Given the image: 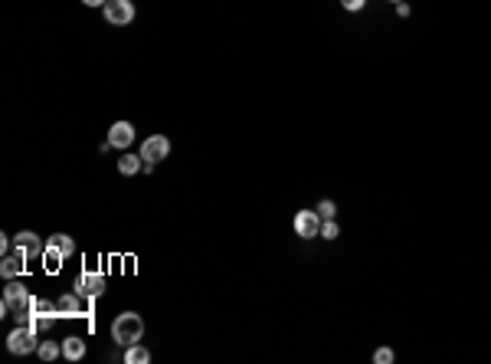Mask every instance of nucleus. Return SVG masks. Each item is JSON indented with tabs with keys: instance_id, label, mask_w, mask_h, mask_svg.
<instances>
[{
	"instance_id": "obj_3",
	"label": "nucleus",
	"mask_w": 491,
	"mask_h": 364,
	"mask_svg": "<svg viewBox=\"0 0 491 364\" xmlns=\"http://www.w3.org/2000/svg\"><path fill=\"white\" fill-rule=\"evenodd\" d=\"M7 348H10V355H33L39 348V332L30 325H17L7 335Z\"/></svg>"
},
{
	"instance_id": "obj_7",
	"label": "nucleus",
	"mask_w": 491,
	"mask_h": 364,
	"mask_svg": "<svg viewBox=\"0 0 491 364\" xmlns=\"http://www.w3.org/2000/svg\"><path fill=\"white\" fill-rule=\"evenodd\" d=\"M138 154L144 158V164H161L170 154V138L167 134H151V138H144V144H141V151Z\"/></svg>"
},
{
	"instance_id": "obj_19",
	"label": "nucleus",
	"mask_w": 491,
	"mask_h": 364,
	"mask_svg": "<svg viewBox=\"0 0 491 364\" xmlns=\"http://www.w3.org/2000/svg\"><path fill=\"white\" fill-rule=\"evenodd\" d=\"M314 211H318V217H321V220H334V217H338V203L331 201V197H324V201H318V207H314Z\"/></svg>"
},
{
	"instance_id": "obj_22",
	"label": "nucleus",
	"mask_w": 491,
	"mask_h": 364,
	"mask_svg": "<svg viewBox=\"0 0 491 364\" xmlns=\"http://www.w3.org/2000/svg\"><path fill=\"white\" fill-rule=\"evenodd\" d=\"M340 7L350 10V13H360V10L367 7V0H340Z\"/></svg>"
},
{
	"instance_id": "obj_24",
	"label": "nucleus",
	"mask_w": 491,
	"mask_h": 364,
	"mask_svg": "<svg viewBox=\"0 0 491 364\" xmlns=\"http://www.w3.org/2000/svg\"><path fill=\"white\" fill-rule=\"evenodd\" d=\"M10 246H13V240H10V237H0V253H4V256L10 253Z\"/></svg>"
},
{
	"instance_id": "obj_8",
	"label": "nucleus",
	"mask_w": 491,
	"mask_h": 364,
	"mask_svg": "<svg viewBox=\"0 0 491 364\" xmlns=\"http://www.w3.org/2000/svg\"><path fill=\"white\" fill-rule=\"evenodd\" d=\"M76 292L85 299H98L105 292V276L102 272H95V269H82L76 279Z\"/></svg>"
},
{
	"instance_id": "obj_4",
	"label": "nucleus",
	"mask_w": 491,
	"mask_h": 364,
	"mask_svg": "<svg viewBox=\"0 0 491 364\" xmlns=\"http://www.w3.org/2000/svg\"><path fill=\"white\" fill-rule=\"evenodd\" d=\"M43 240H39V233L33 230H20L17 237H13V253H17L23 263H30V259H39L43 256Z\"/></svg>"
},
{
	"instance_id": "obj_26",
	"label": "nucleus",
	"mask_w": 491,
	"mask_h": 364,
	"mask_svg": "<svg viewBox=\"0 0 491 364\" xmlns=\"http://www.w3.org/2000/svg\"><path fill=\"white\" fill-rule=\"evenodd\" d=\"M390 4H400V0H390Z\"/></svg>"
},
{
	"instance_id": "obj_2",
	"label": "nucleus",
	"mask_w": 491,
	"mask_h": 364,
	"mask_svg": "<svg viewBox=\"0 0 491 364\" xmlns=\"http://www.w3.org/2000/svg\"><path fill=\"white\" fill-rule=\"evenodd\" d=\"M144 338V318L138 312H122V315L112 322V341L115 345H134V341H141Z\"/></svg>"
},
{
	"instance_id": "obj_18",
	"label": "nucleus",
	"mask_w": 491,
	"mask_h": 364,
	"mask_svg": "<svg viewBox=\"0 0 491 364\" xmlns=\"http://www.w3.org/2000/svg\"><path fill=\"white\" fill-rule=\"evenodd\" d=\"M56 318H59V315H30L27 325H30V328H37L39 335H43V332H49V328L56 325Z\"/></svg>"
},
{
	"instance_id": "obj_25",
	"label": "nucleus",
	"mask_w": 491,
	"mask_h": 364,
	"mask_svg": "<svg viewBox=\"0 0 491 364\" xmlns=\"http://www.w3.org/2000/svg\"><path fill=\"white\" fill-rule=\"evenodd\" d=\"M85 7H105V4H108V0H82Z\"/></svg>"
},
{
	"instance_id": "obj_5",
	"label": "nucleus",
	"mask_w": 491,
	"mask_h": 364,
	"mask_svg": "<svg viewBox=\"0 0 491 364\" xmlns=\"http://www.w3.org/2000/svg\"><path fill=\"white\" fill-rule=\"evenodd\" d=\"M102 13L108 27H128L134 20V4L132 0H108L102 7Z\"/></svg>"
},
{
	"instance_id": "obj_16",
	"label": "nucleus",
	"mask_w": 491,
	"mask_h": 364,
	"mask_svg": "<svg viewBox=\"0 0 491 364\" xmlns=\"http://www.w3.org/2000/svg\"><path fill=\"white\" fill-rule=\"evenodd\" d=\"M37 355L43 358V361H56V358L63 355V345H56V341H39Z\"/></svg>"
},
{
	"instance_id": "obj_9",
	"label": "nucleus",
	"mask_w": 491,
	"mask_h": 364,
	"mask_svg": "<svg viewBox=\"0 0 491 364\" xmlns=\"http://www.w3.org/2000/svg\"><path fill=\"white\" fill-rule=\"evenodd\" d=\"M82 299H85V296H79L76 289H72V292H63V296L56 299V312H59V318H79V315H89V308H85Z\"/></svg>"
},
{
	"instance_id": "obj_6",
	"label": "nucleus",
	"mask_w": 491,
	"mask_h": 364,
	"mask_svg": "<svg viewBox=\"0 0 491 364\" xmlns=\"http://www.w3.org/2000/svg\"><path fill=\"white\" fill-rule=\"evenodd\" d=\"M292 227H295V237H302V240L321 237V217H318V211H298Z\"/></svg>"
},
{
	"instance_id": "obj_10",
	"label": "nucleus",
	"mask_w": 491,
	"mask_h": 364,
	"mask_svg": "<svg viewBox=\"0 0 491 364\" xmlns=\"http://www.w3.org/2000/svg\"><path fill=\"white\" fill-rule=\"evenodd\" d=\"M132 142H134V125L132 122H115L112 128H108V144H112V148L128 151V144Z\"/></svg>"
},
{
	"instance_id": "obj_12",
	"label": "nucleus",
	"mask_w": 491,
	"mask_h": 364,
	"mask_svg": "<svg viewBox=\"0 0 491 364\" xmlns=\"http://www.w3.org/2000/svg\"><path fill=\"white\" fill-rule=\"evenodd\" d=\"M144 168V158L141 154H132V151H125L122 158H118V171L125 174V177H132V174H138Z\"/></svg>"
},
{
	"instance_id": "obj_17",
	"label": "nucleus",
	"mask_w": 491,
	"mask_h": 364,
	"mask_svg": "<svg viewBox=\"0 0 491 364\" xmlns=\"http://www.w3.org/2000/svg\"><path fill=\"white\" fill-rule=\"evenodd\" d=\"M63 259H66V256H63L59 249H53V246H49V243H46V249H43V263H46V269H49V272H56V269L63 266Z\"/></svg>"
},
{
	"instance_id": "obj_14",
	"label": "nucleus",
	"mask_w": 491,
	"mask_h": 364,
	"mask_svg": "<svg viewBox=\"0 0 491 364\" xmlns=\"http://www.w3.org/2000/svg\"><path fill=\"white\" fill-rule=\"evenodd\" d=\"M23 266H27V263H23L17 253H13V256H4V259H0V276H4V279H17L20 272H23Z\"/></svg>"
},
{
	"instance_id": "obj_21",
	"label": "nucleus",
	"mask_w": 491,
	"mask_h": 364,
	"mask_svg": "<svg viewBox=\"0 0 491 364\" xmlns=\"http://www.w3.org/2000/svg\"><path fill=\"white\" fill-rule=\"evenodd\" d=\"M374 361L377 364H393L397 361V351H393V348H377V351H374Z\"/></svg>"
},
{
	"instance_id": "obj_20",
	"label": "nucleus",
	"mask_w": 491,
	"mask_h": 364,
	"mask_svg": "<svg viewBox=\"0 0 491 364\" xmlns=\"http://www.w3.org/2000/svg\"><path fill=\"white\" fill-rule=\"evenodd\" d=\"M338 237H340L338 220H321V240H338Z\"/></svg>"
},
{
	"instance_id": "obj_15",
	"label": "nucleus",
	"mask_w": 491,
	"mask_h": 364,
	"mask_svg": "<svg viewBox=\"0 0 491 364\" xmlns=\"http://www.w3.org/2000/svg\"><path fill=\"white\" fill-rule=\"evenodd\" d=\"M49 246L53 249H59V253H63V256H72V253H76V240H72V237H69V233H53V237H49Z\"/></svg>"
},
{
	"instance_id": "obj_23",
	"label": "nucleus",
	"mask_w": 491,
	"mask_h": 364,
	"mask_svg": "<svg viewBox=\"0 0 491 364\" xmlns=\"http://www.w3.org/2000/svg\"><path fill=\"white\" fill-rule=\"evenodd\" d=\"M409 13H413L409 4H407V0H400V4H397V17H409Z\"/></svg>"
},
{
	"instance_id": "obj_13",
	"label": "nucleus",
	"mask_w": 491,
	"mask_h": 364,
	"mask_svg": "<svg viewBox=\"0 0 491 364\" xmlns=\"http://www.w3.org/2000/svg\"><path fill=\"white\" fill-rule=\"evenodd\" d=\"M125 364H151V351L141 341H134V345L125 348Z\"/></svg>"
},
{
	"instance_id": "obj_11",
	"label": "nucleus",
	"mask_w": 491,
	"mask_h": 364,
	"mask_svg": "<svg viewBox=\"0 0 491 364\" xmlns=\"http://www.w3.org/2000/svg\"><path fill=\"white\" fill-rule=\"evenodd\" d=\"M63 358L66 361H82L85 358V341L79 335H69V338H63Z\"/></svg>"
},
{
	"instance_id": "obj_1",
	"label": "nucleus",
	"mask_w": 491,
	"mask_h": 364,
	"mask_svg": "<svg viewBox=\"0 0 491 364\" xmlns=\"http://www.w3.org/2000/svg\"><path fill=\"white\" fill-rule=\"evenodd\" d=\"M30 306H33V296H30V289L17 279H7V289H4V302H0V312L4 315H13L20 325H27L30 322Z\"/></svg>"
}]
</instances>
